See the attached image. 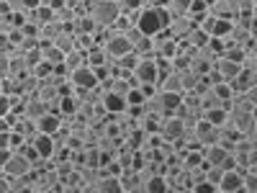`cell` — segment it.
Returning <instances> with one entry per match:
<instances>
[{
  "label": "cell",
  "instance_id": "14",
  "mask_svg": "<svg viewBox=\"0 0 257 193\" xmlns=\"http://www.w3.org/2000/svg\"><path fill=\"white\" fill-rule=\"evenodd\" d=\"M226 155H229V149L224 147V144H211V147H203V157H206V165H219L221 167V162L226 160Z\"/></svg>",
  "mask_w": 257,
  "mask_h": 193
},
{
  "label": "cell",
  "instance_id": "1",
  "mask_svg": "<svg viewBox=\"0 0 257 193\" xmlns=\"http://www.w3.org/2000/svg\"><path fill=\"white\" fill-rule=\"evenodd\" d=\"M82 6L88 11V16L95 21L98 29H113L116 21L123 16L116 0H88V3H82Z\"/></svg>",
  "mask_w": 257,
  "mask_h": 193
},
{
  "label": "cell",
  "instance_id": "11",
  "mask_svg": "<svg viewBox=\"0 0 257 193\" xmlns=\"http://www.w3.org/2000/svg\"><path fill=\"white\" fill-rule=\"evenodd\" d=\"M100 106H103V111L111 114V116L126 114V109H128V106H126V98H123V95H116V93H103Z\"/></svg>",
  "mask_w": 257,
  "mask_h": 193
},
{
  "label": "cell",
  "instance_id": "29",
  "mask_svg": "<svg viewBox=\"0 0 257 193\" xmlns=\"http://www.w3.org/2000/svg\"><path fill=\"white\" fill-rule=\"evenodd\" d=\"M11 75V52H0V77Z\"/></svg>",
  "mask_w": 257,
  "mask_h": 193
},
{
  "label": "cell",
  "instance_id": "12",
  "mask_svg": "<svg viewBox=\"0 0 257 193\" xmlns=\"http://www.w3.org/2000/svg\"><path fill=\"white\" fill-rule=\"evenodd\" d=\"M34 147H36V152L44 157V160H54V155H57V147H54V137H49V134H34Z\"/></svg>",
  "mask_w": 257,
  "mask_h": 193
},
{
  "label": "cell",
  "instance_id": "36",
  "mask_svg": "<svg viewBox=\"0 0 257 193\" xmlns=\"http://www.w3.org/2000/svg\"><path fill=\"white\" fill-rule=\"evenodd\" d=\"M123 193H126V190H123Z\"/></svg>",
  "mask_w": 257,
  "mask_h": 193
},
{
  "label": "cell",
  "instance_id": "21",
  "mask_svg": "<svg viewBox=\"0 0 257 193\" xmlns=\"http://www.w3.org/2000/svg\"><path fill=\"white\" fill-rule=\"evenodd\" d=\"M160 93H162V90H160ZM162 103H165L167 116H175L178 109L183 106V93H162Z\"/></svg>",
  "mask_w": 257,
  "mask_h": 193
},
{
  "label": "cell",
  "instance_id": "8",
  "mask_svg": "<svg viewBox=\"0 0 257 193\" xmlns=\"http://www.w3.org/2000/svg\"><path fill=\"white\" fill-rule=\"evenodd\" d=\"M196 26H198V24H196L190 16H175L173 24H170V29H167V34L173 36V39H178V41H185V39L193 34V29H196Z\"/></svg>",
  "mask_w": 257,
  "mask_h": 193
},
{
  "label": "cell",
  "instance_id": "27",
  "mask_svg": "<svg viewBox=\"0 0 257 193\" xmlns=\"http://www.w3.org/2000/svg\"><path fill=\"white\" fill-rule=\"evenodd\" d=\"M221 178H224V170H221L219 165H206V180H208V183H213V185L219 188Z\"/></svg>",
  "mask_w": 257,
  "mask_h": 193
},
{
  "label": "cell",
  "instance_id": "6",
  "mask_svg": "<svg viewBox=\"0 0 257 193\" xmlns=\"http://www.w3.org/2000/svg\"><path fill=\"white\" fill-rule=\"evenodd\" d=\"M3 173L11 175V178H24V175H31L34 173V165L26 155H21V152H13L11 160L3 165Z\"/></svg>",
  "mask_w": 257,
  "mask_h": 193
},
{
  "label": "cell",
  "instance_id": "31",
  "mask_svg": "<svg viewBox=\"0 0 257 193\" xmlns=\"http://www.w3.org/2000/svg\"><path fill=\"white\" fill-rule=\"evenodd\" d=\"M242 95L252 103V109H257V85H252V88H249V90H244Z\"/></svg>",
  "mask_w": 257,
  "mask_h": 193
},
{
  "label": "cell",
  "instance_id": "13",
  "mask_svg": "<svg viewBox=\"0 0 257 193\" xmlns=\"http://www.w3.org/2000/svg\"><path fill=\"white\" fill-rule=\"evenodd\" d=\"M39 49H41V59H44L47 64H52V67H59V64H64V52L57 49L52 41H39Z\"/></svg>",
  "mask_w": 257,
  "mask_h": 193
},
{
  "label": "cell",
  "instance_id": "26",
  "mask_svg": "<svg viewBox=\"0 0 257 193\" xmlns=\"http://www.w3.org/2000/svg\"><path fill=\"white\" fill-rule=\"evenodd\" d=\"M144 101H147V95L142 93V88H132V90H128V95H126V106H128L126 111H132V109H142Z\"/></svg>",
  "mask_w": 257,
  "mask_h": 193
},
{
  "label": "cell",
  "instance_id": "16",
  "mask_svg": "<svg viewBox=\"0 0 257 193\" xmlns=\"http://www.w3.org/2000/svg\"><path fill=\"white\" fill-rule=\"evenodd\" d=\"M88 64V52H82V49H72L64 54V70L67 72H75L80 67H85Z\"/></svg>",
  "mask_w": 257,
  "mask_h": 193
},
{
  "label": "cell",
  "instance_id": "24",
  "mask_svg": "<svg viewBox=\"0 0 257 193\" xmlns=\"http://www.w3.org/2000/svg\"><path fill=\"white\" fill-rule=\"evenodd\" d=\"M54 47L62 49L64 54L72 52V49H75V34H72V31H62V34L54 39Z\"/></svg>",
  "mask_w": 257,
  "mask_h": 193
},
{
  "label": "cell",
  "instance_id": "19",
  "mask_svg": "<svg viewBox=\"0 0 257 193\" xmlns=\"http://www.w3.org/2000/svg\"><path fill=\"white\" fill-rule=\"evenodd\" d=\"M98 193H123V185H121V175H108L105 173L98 183Z\"/></svg>",
  "mask_w": 257,
  "mask_h": 193
},
{
  "label": "cell",
  "instance_id": "23",
  "mask_svg": "<svg viewBox=\"0 0 257 193\" xmlns=\"http://www.w3.org/2000/svg\"><path fill=\"white\" fill-rule=\"evenodd\" d=\"M190 6H193V0H165V8L173 13V18L175 16H188Z\"/></svg>",
  "mask_w": 257,
  "mask_h": 193
},
{
  "label": "cell",
  "instance_id": "18",
  "mask_svg": "<svg viewBox=\"0 0 257 193\" xmlns=\"http://www.w3.org/2000/svg\"><path fill=\"white\" fill-rule=\"evenodd\" d=\"M144 193H170V183L165 175H149L144 178Z\"/></svg>",
  "mask_w": 257,
  "mask_h": 193
},
{
  "label": "cell",
  "instance_id": "4",
  "mask_svg": "<svg viewBox=\"0 0 257 193\" xmlns=\"http://www.w3.org/2000/svg\"><path fill=\"white\" fill-rule=\"evenodd\" d=\"M70 82H72L75 90H82V93L100 88V80H98V75H95V70L90 67V64H85V67L70 72Z\"/></svg>",
  "mask_w": 257,
  "mask_h": 193
},
{
  "label": "cell",
  "instance_id": "9",
  "mask_svg": "<svg viewBox=\"0 0 257 193\" xmlns=\"http://www.w3.org/2000/svg\"><path fill=\"white\" fill-rule=\"evenodd\" d=\"M62 129H64V116L62 114H44V116L36 121V132L39 134L54 137L57 132H62Z\"/></svg>",
  "mask_w": 257,
  "mask_h": 193
},
{
  "label": "cell",
  "instance_id": "15",
  "mask_svg": "<svg viewBox=\"0 0 257 193\" xmlns=\"http://www.w3.org/2000/svg\"><path fill=\"white\" fill-rule=\"evenodd\" d=\"M180 82H183V93H196L203 88V75L193 72V70H183L180 72Z\"/></svg>",
  "mask_w": 257,
  "mask_h": 193
},
{
  "label": "cell",
  "instance_id": "20",
  "mask_svg": "<svg viewBox=\"0 0 257 193\" xmlns=\"http://www.w3.org/2000/svg\"><path fill=\"white\" fill-rule=\"evenodd\" d=\"M203 119L216 129H224L229 121V109H208V111H203Z\"/></svg>",
  "mask_w": 257,
  "mask_h": 193
},
{
  "label": "cell",
  "instance_id": "33",
  "mask_svg": "<svg viewBox=\"0 0 257 193\" xmlns=\"http://www.w3.org/2000/svg\"><path fill=\"white\" fill-rule=\"evenodd\" d=\"M82 3H88V0H70V6H75V8H77V6H82Z\"/></svg>",
  "mask_w": 257,
  "mask_h": 193
},
{
  "label": "cell",
  "instance_id": "5",
  "mask_svg": "<svg viewBox=\"0 0 257 193\" xmlns=\"http://www.w3.org/2000/svg\"><path fill=\"white\" fill-rule=\"evenodd\" d=\"M201 29L208 34V36H216V39H229V34H231V29H234V21H229V18H216V16H206L203 21H201Z\"/></svg>",
  "mask_w": 257,
  "mask_h": 193
},
{
  "label": "cell",
  "instance_id": "10",
  "mask_svg": "<svg viewBox=\"0 0 257 193\" xmlns=\"http://www.w3.org/2000/svg\"><path fill=\"white\" fill-rule=\"evenodd\" d=\"M242 67H244V64L234 62V59H226V57H219V59H216V64H213V70L219 72V77H221L224 82H229V80L237 77V75L242 72Z\"/></svg>",
  "mask_w": 257,
  "mask_h": 193
},
{
  "label": "cell",
  "instance_id": "35",
  "mask_svg": "<svg viewBox=\"0 0 257 193\" xmlns=\"http://www.w3.org/2000/svg\"><path fill=\"white\" fill-rule=\"evenodd\" d=\"M216 193H226V190H221V188H216Z\"/></svg>",
  "mask_w": 257,
  "mask_h": 193
},
{
  "label": "cell",
  "instance_id": "34",
  "mask_svg": "<svg viewBox=\"0 0 257 193\" xmlns=\"http://www.w3.org/2000/svg\"><path fill=\"white\" fill-rule=\"evenodd\" d=\"M252 18L257 21V0H254V6H252Z\"/></svg>",
  "mask_w": 257,
  "mask_h": 193
},
{
  "label": "cell",
  "instance_id": "25",
  "mask_svg": "<svg viewBox=\"0 0 257 193\" xmlns=\"http://www.w3.org/2000/svg\"><path fill=\"white\" fill-rule=\"evenodd\" d=\"M139 54L137 52H128V54H123V57H118L116 59V64H118V70H128V72H134L137 70V64H139Z\"/></svg>",
  "mask_w": 257,
  "mask_h": 193
},
{
  "label": "cell",
  "instance_id": "7",
  "mask_svg": "<svg viewBox=\"0 0 257 193\" xmlns=\"http://www.w3.org/2000/svg\"><path fill=\"white\" fill-rule=\"evenodd\" d=\"M193 137H196V142L201 147H211V144H216L219 137H221V129H216L213 124H208L206 119L196 124V129H193Z\"/></svg>",
  "mask_w": 257,
  "mask_h": 193
},
{
  "label": "cell",
  "instance_id": "2",
  "mask_svg": "<svg viewBox=\"0 0 257 193\" xmlns=\"http://www.w3.org/2000/svg\"><path fill=\"white\" fill-rule=\"evenodd\" d=\"M134 77L139 80V85H157V88H160V80H162L160 57H157V54L142 57L139 64H137V70H134Z\"/></svg>",
  "mask_w": 257,
  "mask_h": 193
},
{
  "label": "cell",
  "instance_id": "17",
  "mask_svg": "<svg viewBox=\"0 0 257 193\" xmlns=\"http://www.w3.org/2000/svg\"><path fill=\"white\" fill-rule=\"evenodd\" d=\"M160 90L162 93H183V82H180V72H167L162 80H160Z\"/></svg>",
  "mask_w": 257,
  "mask_h": 193
},
{
  "label": "cell",
  "instance_id": "28",
  "mask_svg": "<svg viewBox=\"0 0 257 193\" xmlns=\"http://www.w3.org/2000/svg\"><path fill=\"white\" fill-rule=\"evenodd\" d=\"M118 8H121V13H134V11L144 8V0H118Z\"/></svg>",
  "mask_w": 257,
  "mask_h": 193
},
{
  "label": "cell",
  "instance_id": "22",
  "mask_svg": "<svg viewBox=\"0 0 257 193\" xmlns=\"http://www.w3.org/2000/svg\"><path fill=\"white\" fill-rule=\"evenodd\" d=\"M185 41H188L190 47H196V49L201 52V49H206V44L211 41V36H208V34H206V31H203L201 26H196V29H193V34H190V36H188Z\"/></svg>",
  "mask_w": 257,
  "mask_h": 193
},
{
  "label": "cell",
  "instance_id": "3",
  "mask_svg": "<svg viewBox=\"0 0 257 193\" xmlns=\"http://www.w3.org/2000/svg\"><path fill=\"white\" fill-rule=\"evenodd\" d=\"M103 49L108 52L111 59H118V57H123V54H128V52H134V49H132V41L126 39V34H123V31H113V29H108V34H105Z\"/></svg>",
  "mask_w": 257,
  "mask_h": 193
},
{
  "label": "cell",
  "instance_id": "30",
  "mask_svg": "<svg viewBox=\"0 0 257 193\" xmlns=\"http://www.w3.org/2000/svg\"><path fill=\"white\" fill-rule=\"evenodd\" d=\"M193 190H196V193H216V185L208 183V180H201V183L193 185Z\"/></svg>",
  "mask_w": 257,
  "mask_h": 193
},
{
  "label": "cell",
  "instance_id": "32",
  "mask_svg": "<svg viewBox=\"0 0 257 193\" xmlns=\"http://www.w3.org/2000/svg\"><path fill=\"white\" fill-rule=\"evenodd\" d=\"M170 193H196V190H193V188H175V190L170 188Z\"/></svg>",
  "mask_w": 257,
  "mask_h": 193
}]
</instances>
